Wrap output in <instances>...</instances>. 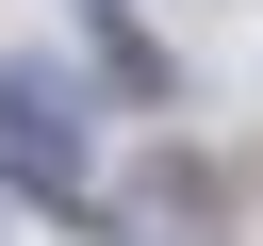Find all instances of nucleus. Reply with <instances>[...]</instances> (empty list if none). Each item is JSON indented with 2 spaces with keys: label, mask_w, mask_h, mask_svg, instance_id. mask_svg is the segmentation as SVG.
Here are the masks:
<instances>
[{
  "label": "nucleus",
  "mask_w": 263,
  "mask_h": 246,
  "mask_svg": "<svg viewBox=\"0 0 263 246\" xmlns=\"http://www.w3.org/2000/svg\"><path fill=\"white\" fill-rule=\"evenodd\" d=\"M82 148H99V98H82L66 66H0V180H16V197H49L82 246H115V213L82 197Z\"/></svg>",
  "instance_id": "obj_1"
},
{
  "label": "nucleus",
  "mask_w": 263,
  "mask_h": 246,
  "mask_svg": "<svg viewBox=\"0 0 263 246\" xmlns=\"http://www.w3.org/2000/svg\"><path fill=\"white\" fill-rule=\"evenodd\" d=\"M82 49H99V82H115L132 115H164V98H181V66H164V49H148V33L115 16V0H82Z\"/></svg>",
  "instance_id": "obj_2"
}]
</instances>
